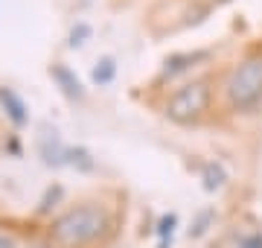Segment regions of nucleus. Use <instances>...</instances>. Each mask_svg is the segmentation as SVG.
<instances>
[{
	"instance_id": "obj_1",
	"label": "nucleus",
	"mask_w": 262,
	"mask_h": 248,
	"mask_svg": "<svg viewBox=\"0 0 262 248\" xmlns=\"http://www.w3.org/2000/svg\"><path fill=\"white\" fill-rule=\"evenodd\" d=\"M105 228H108V216L102 208L79 204L53 222V242L64 248H82L88 242H94L96 237H102Z\"/></svg>"
},
{
	"instance_id": "obj_2",
	"label": "nucleus",
	"mask_w": 262,
	"mask_h": 248,
	"mask_svg": "<svg viewBox=\"0 0 262 248\" xmlns=\"http://www.w3.org/2000/svg\"><path fill=\"white\" fill-rule=\"evenodd\" d=\"M225 94L233 111H253L256 105H262V53L245 56L227 73Z\"/></svg>"
},
{
	"instance_id": "obj_3",
	"label": "nucleus",
	"mask_w": 262,
	"mask_h": 248,
	"mask_svg": "<svg viewBox=\"0 0 262 248\" xmlns=\"http://www.w3.org/2000/svg\"><path fill=\"white\" fill-rule=\"evenodd\" d=\"M210 99H213V88L207 79H195V82H187L181 85L175 94L169 96L166 102V117L172 123H195L198 117L210 108Z\"/></svg>"
},
{
	"instance_id": "obj_4",
	"label": "nucleus",
	"mask_w": 262,
	"mask_h": 248,
	"mask_svg": "<svg viewBox=\"0 0 262 248\" xmlns=\"http://www.w3.org/2000/svg\"><path fill=\"white\" fill-rule=\"evenodd\" d=\"M67 152H70V146L61 143V137L58 132L53 129H44L41 137H38V155H41V161L47 163V167H67Z\"/></svg>"
},
{
	"instance_id": "obj_5",
	"label": "nucleus",
	"mask_w": 262,
	"mask_h": 248,
	"mask_svg": "<svg viewBox=\"0 0 262 248\" xmlns=\"http://www.w3.org/2000/svg\"><path fill=\"white\" fill-rule=\"evenodd\" d=\"M207 58H210V53H207V50H192V53H175V56H169L166 61H163V67H160V79H175V76H181V73L192 70V67H195L198 61H207Z\"/></svg>"
},
{
	"instance_id": "obj_6",
	"label": "nucleus",
	"mask_w": 262,
	"mask_h": 248,
	"mask_svg": "<svg viewBox=\"0 0 262 248\" xmlns=\"http://www.w3.org/2000/svg\"><path fill=\"white\" fill-rule=\"evenodd\" d=\"M50 76H53V82L58 85V91L67 99H73V102L84 99V85H82V79L76 76V70H70L67 65H53L50 67Z\"/></svg>"
},
{
	"instance_id": "obj_7",
	"label": "nucleus",
	"mask_w": 262,
	"mask_h": 248,
	"mask_svg": "<svg viewBox=\"0 0 262 248\" xmlns=\"http://www.w3.org/2000/svg\"><path fill=\"white\" fill-rule=\"evenodd\" d=\"M0 108H3V114L12 120V126H27L29 123V108L27 102L20 99L12 88H0Z\"/></svg>"
},
{
	"instance_id": "obj_8",
	"label": "nucleus",
	"mask_w": 262,
	"mask_h": 248,
	"mask_svg": "<svg viewBox=\"0 0 262 248\" xmlns=\"http://www.w3.org/2000/svg\"><path fill=\"white\" fill-rule=\"evenodd\" d=\"M114 76H117V61H114L111 56H102L99 61H96V67L91 70V82H94V85H99V88L111 85Z\"/></svg>"
},
{
	"instance_id": "obj_9",
	"label": "nucleus",
	"mask_w": 262,
	"mask_h": 248,
	"mask_svg": "<svg viewBox=\"0 0 262 248\" xmlns=\"http://www.w3.org/2000/svg\"><path fill=\"white\" fill-rule=\"evenodd\" d=\"M201 178H204V187L213 193V190H222V187H225L227 172H225V167H222V163L210 161V163H204V170H201Z\"/></svg>"
},
{
	"instance_id": "obj_10",
	"label": "nucleus",
	"mask_w": 262,
	"mask_h": 248,
	"mask_svg": "<svg viewBox=\"0 0 262 248\" xmlns=\"http://www.w3.org/2000/svg\"><path fill=\"white\" fill-rule=\"evenodd\" d=\"M67 167H79V170H94V158L88 149H73L70 146V152H67Z\"/></svg>"
},
{
	"instance_id": "obj_11",
	"label": "nucleus",
	"mask_w": 262,
	"mask_h": 248,
	"mask_svg": "<svg viewBox=\"0 0 262 248\" xmlns=\"http://www.w3.org/2000/svg\"><path fill=\"white\" fill-rule=\"evenodd\" d=\"M88 38H91V27H88V24H76V27L70 29V35H67V47L70 50L82 47Z\"/></svg>"
},
{
	"instance_id": "obj_12",
	"label": "nucleus",
	"mask_w": 262,
	"mask_h": 248,
	"mask_svg": "<svg viewBox=\"0 0 262 248\" xmlns=\"http://www.w3.org/2000/svg\"><path fill=\"white\" fill-rule=\"evenodd\" d=\"M175 213H169V216H163V219L158 222V234H160V239H169L172 237V228H175Z\"/></svg>"
},
{
	"instance_id": "obj_13",
	"label": "nucleus",
	"mask_w": 262,
	"mask_h": 248,
	"mask_svg": "<svg viewBox=\"0 0 262 248\" xmlns=\"http://www.w3.org/2000/svg\"><path fill=\"white\" fill-rule=\"evenodd\" d=\"M239 248H262V234H248V237L239 242Z\"/></svg>"
},
{
	"instance_id": "obj_14",
	"label": "nucleus",
	"mask_w": 262,
	"mask_h": 248,
	"mask_svg": "<svg viewBox=\"0 0 262 248\" xmlns=\"http://www.w3.org/2000/svg\"><path fill=\"white\" fill-rule=\"evenodd\" d=\"M0 248H12V239L9 237H0Z\"/></svg>"
},
{
	"instance_id": "obj_15",
	"label": "nucleus",
	"mask_w": 262,
	"mask_h": 248,
	"mask_svg": "<svg viewBox=\"0 0 262 248\" xmlns=\"http://www.w3.org/2000/svg\"><path fill=\"white\" fill-rule=\"evenodd\" d=\"M219 3H225V0H219Z\"/></svg>"
},
{
	"instance_id": "obj_16",
	"label": "nucleus",
	"mask_w": 262,
	"mask_h": 248,
	"mask_svg": "<svg viewBox=\"0 0 262 248\" xmlns=\"http://www.w3.org/2000/svg\"><path fill=\"white\" fill-rule=\"evenodd\" d=\"M35 248H41V245H35Z\"/></svg>"
}]
</instances>
